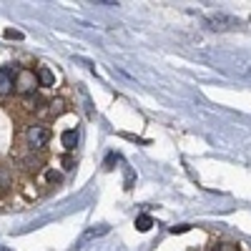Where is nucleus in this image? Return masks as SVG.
Instances as JSON below:
<instances>
[{
  "label": "nucleus",
  "mask_w": 251,
  "mask_h": 251,
  "mask_svg": "<svg viewBox=\"0 0 251 251\" xmlns=\"http://www.w3.org/2000/svg\"><path fill=\"white\" fill-rule=\"evenodd\" d=\"M15 91V71L0 68V96H10Z\"/></svg>",
  "instance_id": "4"
},
{
  "label": "nucleus",
  "mask_w": 251,
  "mask_h": 251,
  "mask_svg": "<svg viewBox=\"0 0 251 251\" xmlns=\"http://www.w3.org/2000/svg\"><path fill=\"white\" fill-rule=\"evenodd\" d=\"M113 161H118V156H116V153H111V156L106 158V169H113Z\"/></svg>",
  "instance_id": "15"
},
{
  "label": "nucleus",
  "mask_w": 251,
  "mask_h": 251,
  "mask_svg": "<svg viewBox=\"0 0 251 251\" xmlns=\"http://www.w3.org/2000/svg\"><path fill=\"white\" fill-rule=\"evenodd\" d=\"M3 35H5L8 40H23V33H20V30H13V28H8Z\"/></svg>",
  "instance_id": "13"
},
{
  "label": "nucleus",
  "mask_w": 251,
  "mask_h": 251,
  "mask_svg": "<svg viewBox=\"0 0 251 251\" xmlns=\"http://www.w3.org/2000/svg\"><path fill=\"white\" fill-rule=\"evenodd\" d=\"M151 226H153V219H151L149 214H141V216H136V228H138V231H149Z\"/></svg>",
  "instance_id": "8"
},
{
  "label": "nucleus",
  "mask_w": 251,
  "mask_h": 251,
  "mask_svg": "<svg viewBox=\"0 0 251 251\" xmlns=\"http://www.w3.org/2000/svg\"><path fill=\"white\" fill-rule=\"evenodd\" d=\"M8 186H10V174L0 166V188H8Z\"/></svg>",
  "instance_id": "9"
},
{
  "label": "nucleus",
  "mask_w": 251,
  "mask_h": 251,
  "mask_svg": "<svg viewBox=\"0 0 251 251\" xmlns=\"http://www.w3.org/2000/svg\"><path fill=\"white\" fill-rule=\"evenodd\" d=\"M108 231H111V228H108L106 224H103V226H93V228H88V231H86V234H83V236L78 239L75 249H83V246H86L88 241H93V239H100V236H106Z\"/></svg>",
  "instance_id": "5"
},
{
  "label": "nucleus",
  "mask_w": 251,
  "mask_h": 251,
  "mask_svg": "<svg viewBox=\"0 0 251 251\" xmlns=\"http://www.w3.org/2000/svg\"><path fill=\"white\" fill-rule=\"evenodd\" d=\"M206 23L211 30H234L239 25V20L231 18V15H226V13H211L206 18Z\"/></svg>",
  "instance_id": "3"
},
{
  "label": "nucleus",
  "mask_w": 251,
  "mask_h": 251,
  "mask_svg": "<svg viewBox=\"0 0 251 251\" xmlns=\"http://www.w3.org/2000/svg\"><path fill=\"white\" fill-rule=\"evenodd\" d=\"M35 75H38V86H43V88L55 86V73H53L48 66H38V68H35Z\"/></svg>",
  "instance_id": "6"
},
{
  "label": "nucleus",
  "mask_w": 251,
  "mask_h": 251,
  "mask_svg": "<svg viewBox=\"0 0 251 251\" xmlns=\"http://www.w3.org/2000/svg\"><path fill=\"white\" fill-rule=\"evenodd\" d=\"M73 166H75V161H73L71 156H66V158H63V169H66V171H71Z\"/></svg>",
  "instance_id": "14"
},
{
  "label": "nucleus",
  "mask_w": 251,
  "mask_h": 251,
  "mask_svg": "<svg viewBox=\"0 0 251 251\" xmlns=\"http://www.w3.org/2000/svg\"><path fill=\"white\" fill-rule=\"evenodd\" d=\"M60 143H63V149H66V151H73L75 146H78V133H75L73 128L63 131V136H60Z\"/></svg>",
  "instance_id": "7"
},
{
  "label": "nucleus",
  "mask_w": 251,
  "mask_h": 251,
  "mask_svg": "<svg viewBox=\"0 0 251 251\" xmlns=\"http://www.w3.org/2000/svg\"><path fill=\"white\" fill-rule=\"evenodd\" d=\"M186 231H191V224H178V226H171V234H186Z\"/></svg>",
  "instance_id": "11"
},
{
  "label": "nucleus",
  "mask_w": 251,
  "mask_h": 251,
  "mask_svg": "<svg viewBox=\"0 0 251 251\" xmlns=\"http://www.w3.org/2000/svg\"><path fill=\"white\" fill-rule=\"evenodd\" d=\"M35 86H38V75H35V71H28V68L15 71V91H18V93L28 96V93L35 91Z\"/></svg>",
  "instance_id": "2"
},
{
  "label": "nucleus",
  "mask_w": 251,
  "mask_h": 251,
  "mask_svg": "<svg viewBox=\"0 0 251 251\" xmlns=\"http://www.w3.org/2000/svg\"><path fill=\"white\" fill-rule=\"evenodd\" d=\"M46 178H48V183H50V186H58L63 176H60L58 171H48V174H46Z\"/></svg>",
  "instance_id": "12"
},
{
  "label": "nucleus",
  "mask_w": 251,
  "mask_h": 251,
  "mask_svg": "<svg viewBox=\"0 0 251 251\" xmlns=\"http://www.w3.org/2000/svg\"><path fill=\"white\" fill-rule=\"evenodd\" d=\"M216 251H241V249H239V244L224 241V244H219V246H216Z\"/></svg>",
  "instance_id": "10"
},
{
  "label": "nucleus",
  "mask_w": 251,
  "mask_h": 251,
  "mask_svg": "<svg viewBox=\"0 0 251 251\" xmlns=\"http://www.w3.org/2000/svg\"><path fill=\"white\" fill-rule=\"evenodd\" d=\"M48 141H50L48 126H43V123H33V126H28V131H25V143H28V149H30V151H40Z\"/></svg>",
  "instance_id": "1"
},
{
  "label": "nucleus",
  "mask_w": 251,
  "mask_h": 251,
  "mask_svg": "<svg viewBox=\"0 0 251 251\" xmlns=\"http://www.w3.org/2000/svg\"><path fill=\"white\" fill-rule=\"evenodd\" d=\"M0 251H10V249H3V246H0Z\"/></svg>",
  "instance_id": "16"
}]
</instances>
